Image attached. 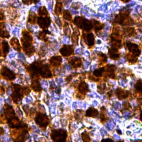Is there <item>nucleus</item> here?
<instances>
[{
	"label": "nucleus",
	"instance_id": "7ed1b4c3",
	"mask_svg": "<svg viewBox=\"0 0 142 142\" xmlns=\"http://www.w3.org/2000/svg\"><path fill=\"white\" fill-rule=\"evenodd\" d=\"M117 96L119 99H124L127 98L129 96V92L122 89H118L117 90Z\"/></svg>",
	"mask_w": 142,
	"mask_h": 142
},
{
	"label": "nucleus",
	"instance_id": "f257e3e1",
	"mask_svg": "<svg viewBox=\"0 0 142 142\" xmlns=\"http://www.w3.org/2000/svg\"><path fill=\"white\" fill-rule=\"evenodd\" d=\"M127 46L129 52L131 53L134 55L136 57L139 56L140 54V50L138 45L134 44V43L129 42L127 43Z\"/></svg>",
	"mask_w": 142,
	"mask_h": 142
},
{
	"label": "nucleus",
	"instance_id": "39448f33",
	"mask_svg": "<svg viewBox=\"0 0 142 142\" xmlns=\"http://www.w3.org/2000/svg\"><path fill=\"white\" fill-rule=\"evenodd\" d=\"M29 22L30 23L34 24V23L37 21L38 18H37L36 17V15L34 12H30V13H29Z\"/></svg>",
	"mask_w": 142,
	"mask_h": 142
},
{
	"label": "nucleus",
	"instance_id": "20e7f679",
	"mask_svg": "<svg viewBox=\"0 0 142 142\" xmlns=\"http://www.w3.org/2000/svg\"><path fill=\"white\" fill-rule=\"evenodd\" d=\"M98 112L97 110L94 108H90L87 110L86 113V115L88 117H96L98 116Z\"/></svg>",
	"mask_w": 142,
	"mask_h": 142
},
{
	"label": "nucleus",
	"instance_id": "9d476101",
	"mask_svg": "<svg viewBox=\"0 0 142 142\" xmlns=\"http://www.w3.org/2000/svg\"><path fill=\"white\" fill-rule=\"evenodd\" d=\"M39 14L42 17H47L48 15V11L45 7H42L39 10Z\"/></svg>",
	"mask_w": 142,
	"mask_h": 142
},
{
	"label": "nucleus",
	"instance_id": "0eeeda50",
	"mask_svg": "<svg viewBox=\"0 0 142 142\" xmlns=\"http://www.w3.org/2000/svg\"><path fill=\"white\" fill-rule=\"evenodd\" d=\"M125 58L129 62L132 63L136 62L137 61V57L131 53L130 54H128L127 56H126Z\"/></svg>",
	"mask_w": 142,
	"mask_h": 142
},
{
	"label": "nucleus",
	"instance_id": "dca6fc26",
	"mask_svg": "<svg viewBox=\"0 0 142 142\" xmlns=\"http://www.w3.org/2000/svg\"><path fill=\"white\" fill-rule=\"evenodd\" d=\"M22 2L27 5H30L33 2V0H22Z\"/></svg>",
	"mask_w": 142,
	"mask_h": 142
},
{
	"label": "nucleus",
	"instance_id": "2eb2a0df",
	"mask_svg": "<svg viewBox=\"0 0 142 142\" xmlns=\"http://www.w3.org/2000/svg\"><path fill=\"white\" fill-rule=\"evenodd\" d=\"M83 139L84 141H89V137L88 134H87L86 133H84V134L83 135Z\"/></svg>",
	"mask_w": 142,
	"mask_h": 142
},
{
	"label": "nucleus",
	"instance_id": "f03ea898",
	"mask_svg": "<svg viewBox=\"0 0 142 142\" xmlns=\"http://www.w3.org/2000/svg\"><path fill=\"white\" fill-rule=\"evenodd\" d=\"M109 55L110 58L114 60H117L120 57V54L118 51V49L116 47H112L111 48L109 49Z\"/></svg>",
	"mask_w": 142,
	"mask_h": 142
},
{
	"label": "nucleus",
	"instance_id": "f8f14e48",
	"mask_svg": "<svg viewBox=\"0 0 142 142\" xmlns=\"http://www.w3.org/2000/svg\"><path fill=\"white\" fill-rule=\"evenodd\" d=\"M63 17L67 21H70L72 19V15L67 10H65L63 12Z\"/></svg>",
	"mask_w": 142,
	"mask_h": 142
},
{
	"label": "nucleus",
	"instance_id": "f3484780",
	"mask_svg": "<svg viewBox=\"0 0 142 142\" xmlns=\"http://www.w3.org/2000/svg\"><path fill=\"white\" fill-rule=\"evenodd\" d=\"M140 119L142 121V112H141V114H140Z\"/></svg>",
	"mask_w": 142,
	"mask_h": 142
},
{
	"label": "nucleus",
	"instance_id": "9b49d317",
	"mask_svg": "<svg viewBox=\"0 0 142 142\" xmlns=\"http://www.w3.org/2000/svg\"><path fill=\"white\" fill-rule=\"evenodd\" d=\"M104 68L103 67V68H100L99 69L96 70L93 73L94 76L95 77H100V76H101L102 75V73H103V72H104Z\"/></svg>",
	"mask_w": 142,
	"mask_h": 142
},
{
	"label": "nucleus",
	"instance_id": "ddd939ff",
	"mask_svg": "<svg viewBox=\"0 0 142 142\" xmlns=\"http://www.w3.org/2000/svg\"><path fill=\"white\" fill-rule=\"evenodd\" d=\"M125 32L128 36H132L135 33V30L131 27H128L125 29Z\"/></svg>",
	"mask_w": 142,
	"mask_h": 142
},
{
	"label": "nucleus",
	"instance_id": "4468645a",
	"mask_svg": "<svg viewBox=\"0 0 142 142\" xmlns=\"http://www.w3.org/2000/svg\"><path fill=\"white\" fill-rule=\"evenodd\" d=\"M135 87L138 91L140 93H142V82L139 81L137 82L135 86Z\"/></svg>",
	"mask_w": 142,
	"mask_h": 142
},
{
	"label": "nucleus",
	"instance_id": "1a4fd4ad",
	"mask_svg": "<svg viewBox=\"0 0 142 142\" xmlns=\"http://www.w3.org/2000/svg\"><path fill=\"white\" fill-rule=\"evenodd\" d=\"M87 86L86 84L84 83H82L79 86V90L81 92V94H84L87 91Z\"/></svg>",
	"mask_w": 142,
	"mask_h": 142
},
{
	"label": "nucleus",
	"instance_id": "6e6552de",
	"mask_svg": "<svg viewBox=\"0 0 142 142\" xmlns=\"http://www.w3.org/2000/svg\"><path fill=\"white\" fill-rule=\"evenodd\" d=\"M62 7H63V6H62V3L61 2L57 3L56 6H55V9H54L55 13H56V14H58V15L61 14Z\"/></svg>",
	"mask_w": 142,
	"mask_h": 142
},
{
	"label": "nucleus",
	"instance_id": "423d86ee",
	"mask_svg": "<svg viewBox=\"0 0 142 142\" xmlns=\"http://www.w3.org/2000/svg\"><path fill=\"white\" fill-rule=\"evenodd\" d=\"M87 42L88 45L89 46H92L94 45V37L93 36V34L92 33H89L86 37Z\"/></svg>",
	"mask_w": 142,
	"mask_h": 142
}]
</instances>
